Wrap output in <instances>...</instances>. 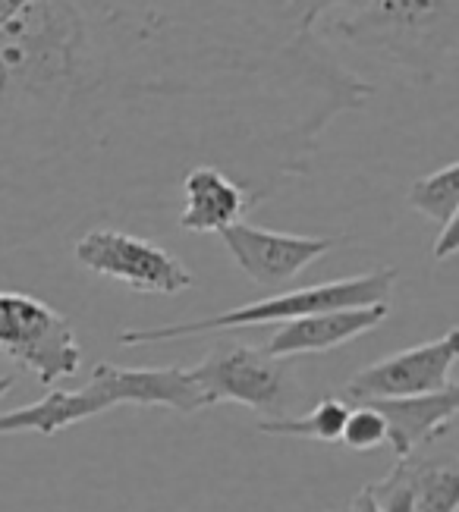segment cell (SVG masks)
Segmentation results:
<instances>
[{
  "label": "cell",
  "instance_id": "7",
  "mask_svg": "<svg viewBox=\"0 0 459 512\" xmlns=\"http://www.w3.org/2000/svg\"><path fill=\"white\" fill-rule=\"evenodd\" d=\"M456 359L459 330L450 327L444 337L400 349L353 374L343 384V399H349V403H371V399H400L444 390L453 384Z\"/></svg>",
  "mask_w": 459,
  "mask_h": 512
},
{
  "label": "cell",
  "instance_id": "13",
  "mask_svg": "<svg viewBox=\"0 0 459 512\" xmlns=\"http://www.w3.org/2000/svg\"><path fill=\"white\" fill-rule=\"evenodd\" d=\"M180 195H183L180 230L186 233H221L230 224H236V220H243L246 211L255 208L249 192L221 167L211 164L186 170V176L180 180Z\"/></svg>",
  "mask_w": 459,
  "mask_h": 512
},
{
  "label": "cell",
  "instance_id": "8",
  "mask_svg": "<svg viewBox=\"0 0 459 512\" xmlns=\"http://www.w3.org/2000/svg\"><path fill=\"white\" fill-rule=\"evenodd\" d=\"M230 252L233 264L243 271L252 283L265 289H280L293 283L305 267L315 264L337 246L334 236H296V233H277L236 220L227 230L217 233Z\"/></svg>",
  "mask_w": 459,
  "mask_h": 512
},
{
  "label": "cell",
  "instance_id": "21",
  "mask_svg": "<svg viewBox=\"0 0 459 512\" xmlns=\"http://www.w3.org/2000/svg\"><path fill=\"white\" fill-rule=\"evenodd\" d=\"M343 512H349V509H343Z\"/></svg>",
  "mask_w": 459,
  "mask_h": 512
},
{
  "label": "cell",
  "instance_id": "16",
  "mask_svg": "<svg viewBox=\"0 0 459 512\" xmlns=\"http://www.w3.org/2000/svg\"><path fill=\"white\" fill-rule=\"evenodd\" d=\"M340 443L349 450H356V453L384 447V443H387V425H384L381 412L375 406H368V403H356L353 409H349L346 421H343Z\"/></svg>",
  "mask_w": 459,
  "mask_h": 512
},
{
  "label": "cell",
  "instance_id": "17",
  "mask_svg": "<svg viewBox=\"0 0 459 512\" xmlns=\"http://www.w3.org/2000/svg\"><path fill=\"white\" fill-rule=\"evenodd\" d=\"M362 4H365V0H287L293 22H296L299 29H309V32H315V22L324 13H331L334 7H353V10H359Z\"/></svg>",
  "mask_w": 459,
  "mask_h": 512
},
{
  "label": "cell",
  "instance_id": "15",
  "mask_svg": "<svg viewBox=\"0 0 459 512\" xmlns=\"http://www.w3.org/2000/svg\"><path fill=\"white\" fill-rule=\"evenodd\" d=\"M409 208H415L422 217L434 220V227H450L459 220V161H450L447 167L419 176L406 195Z\"/></svg>",
  "mask_w": 459,
  "mask_h": 512
},
{
  "label": "cell",
  "instance_id": "19",
  "mask_svg": "<svg viewBox=\"0 0 459 512\" xmlns=\"http://www.w3.org/2000/svg\"><path fill=\"white\" fill-rule=\"evenodd\" d=\"M349 512H381V509L375 506V500H371L368 487H365V491H359V497L353 500V506H349Z\"/></svg>",
  "mask_w": 459,
  "mask_h": 512
},
{
  "label": "cell",
  "instance_id": "6",
  "mask_svg": "<svg viewBox=\"0 0 459 512\" xmlns=\"http://www.w3.org/2000/svg\"><path fill=\"white\" fill-rule=\"evenodd\" d=\"M73 258L89 274L117 280L129 289H136V293L177 296L195 283L192 271L173 252H167L158 242H148L117 227L85 230L76 239Z\"/></svg>",
  "mask_w": 459,
  "mask_h": 512
},
{
  "label": "cell",
  "instance_id": "4",
  "mask_svg": "<svg viewBox=\"0 0 459 512\" xmlns=\"http://www.w3.org/2000/svg\"><path fill=\"white\" fill-rule=\"evenodd\" d=\"M186 371L205 406L239 403L265 418H280L299 403V381L290 359H277L258 346L224 340Z\"/></svg>",
  "mask_w": 459,
  "mask_h": 512
},
{
  "label": "cell",
  "instance_id": "14",
  "mask_svg": "<svg viewBox=\"0 0 459 512\" xmlns=\"http://www.w3.org/2000/svg\"><path fill=\"white\" fill-rule=\"evenodd\" d=\"M349 406L337 396H327L302 415H280V418H261L258 431L271 437H299V440H318V443H340L343 421Z\"/></svg>",
  "mask_w": 459,
  "mask_h": 512
},
{
  "label": "cell",
  "instance_id": "1",
  "mask_svg": "<svg viewBox=\"0 0 459 512\" xmlns=\"http://www.w3.org/2000/svg\"><path fill=\"white\" fill-rule=\"evenodd\" d=\"M371 95L287 0H0V227L158 205L199 164L258 208Z\"/></svg>",
  "mask_w": 459,
  "mask_h": 512
},
{
  "label": "cell",
  "instance_id": "12",
  "mask_svg": "<svg viewBox=\"0 0 459 512\" xmlns=\"http://www.w3.org/2000/svg\"><path fill=\"white\" fill-rule=\"evenodd\" d=\"M387 425V443L397 459L415 453L425 443L441 440L459 412V384L453 381L444 390L422 393V396H400V399H371Z\"/></svg>",
  "mask_w": 459,
  "mask_h": 512
},
{
  "label": "cell",
  "instance_id": "18",
  "mask_svg": "<svg viewBox=\"0 0 459 512\" xmlns=\"http://www.w3.org/2000/svg\"><path fill=\"white\" fill-rule=\"evenodd\" d=\"M456 249H459V239H456V224H450V227H441V230H437V236H434V246H431V255H434L437 261H447V258H453V255H456Z\"/></svg>",
  "mask_w": 459,
  "mask_h": 512
},
{
  "label": "cell",
  "instance_id": "2",
  "mask_svg": "<svg viewBox=\"0 0 459 512\" xmlns=\"http://www.w3.org/2000/svg\"><path fill=\"white\" fill-rule=\"evenodd\" d=\"M331 38L431 85L456 66L459 0H365L353 16L331 22Z\"/></svg>",
  "mask_w": 459,
  "mask_h": 512
},
{
  "label": "cell",
  "instance_id": "10",
  "mask_svg": "<svg viewBox=\"0 0 459 512\" xmlns=\"http://www.w3.org/2000/svg\"><path fill=\"white\" fill-rule=\"evenodd\" d=\"M120 406V393L111 381V362L95 365L89 384L82 390H48L45 399L32 406L0 412V437L4 434H41L54 437L85 418H95Z\"/></svg>",
  "mask_w": 459,
  "mask_h": 512
},
{
  "label": "cell",
  "instance_id": "3",
  "mask_svg": "<svg viewBox=\"0 0 459 512\" xmlns=\"http://www.w3.org/2000/svg\"><path fill=\"white\" fill-rule=\"evenodd\" d=\"M397 267H378V271L327 280L302 289H287L274 293L261 302H249L243 308L221 311L214 318L202 321H180V324H161V327H136L117 333L120 346H145V343H167V340H186L202 337V333H221L239 327H261V324H287L318 311H337V308H365V305H384L397 286Z\"/></svg>",
  "mask_w": 459,
  "mask_h": 512
},
{
  "label": "cell",
  "instance_id": "5",
  "mask_svg": "<svg viewBox=\"0 0 459 512\" xmlns=\"http://www.w3.org/2000/svg\"><path fill=\"white\" fill-rule=\"evenodd\" d=\"M0 352L41 387H57L82 368L73 324L48 302L13 289H0Z\"/></svg>",
  "mask_w": 459,
  "mask_h": 512
},
{
  "label": "cell",
  "instance_id": "20",
  "mask_svg": "<svg viewBox=\"0 0 459 512\" xmlns=\"http://www.w3.org/2000/svg\"><path fill=\"white\" fill-rule=\"evenodd\" d=\"M16 384V374H0V399H4Z\"/></svg>",
  "mask_w": 459,
  "mask_h": 512
},
{
  "label": "cell",
  "instance_id": "11",
  "mask_svg": "<svg viewBox=\"0 0 459 512\" xmlns=\"http://www.w3.org/2000/svg\"><path fill=\"white\" fill-rule=\"evenodd\" d=\"M390 305H365V308H337V311H318L296 321H287L274 337L261 346L277 359H296V355H315L346 346L349 340L375 330L387 321Z\"/></svg>",
  "mask_w": 459,
  "mask_h": 512
},
{
  "label": "cell",
  "instance_id": "9",
  "mask_svg": "<svg viewBox=\"0 0 459 512\" xmlns=\"http://www.w3.org/2000/svg\"><path fill=\"white\" fill-rule=\"evenodd\" d=\"M368 494L381 512H456L459 509V459L453 450L431 453L428 443L397 459V465Z\"/></svg>",
  "mask_w": 459,
  "mask_h": 512
}]
</instances>
